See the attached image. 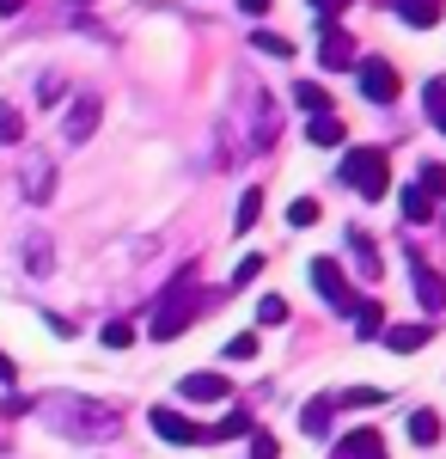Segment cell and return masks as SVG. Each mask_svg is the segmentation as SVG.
<instances>
[{
  "mask_svg": "<svg viewBox=\"0 0 446 459\" xmlns=\"http://www.w3.org/2000/svg\"><path fill=\"white\" fill-rule=\"evenodd\" d=\"M294 105L306 110V117H324V110H330V92L312 86V80H300V86H294Z\"/></svg>",
  "mask_w": 446,
  "mask_h": 459,
  "instance_id": "obj_20",
  "label": "cell"
},
{
  "mask_svg": "<svg viewBox=\"0 0 446 459\" xmlns=\"http://www.w3.org/2000/svg\"><path fill=\"white\" fill-rule=\"evenodd\" d=\"M422 99H428V117H434V129L446 135V80H428V92H422Z\"/></svg>",
  "mask_w": 446,
  "mask_h": 459,
  "instance_id": "obj_26",
  "label": "cell"
},
{
  "mask_svg": "<svg viewBox=\"0 0 446 459\" xmlns=\"http://www.w3.org/2000/svg\"><path fill=\"white\" fill-rule=\"evenodd\" d=\"M348 6H355V0H312V13H318L324 25H337V13H348Z\"/></svg>",
  "mask_w": 446,
  "mask_h": 459,
  "instance_id": "obj_36",
  "label": "cell"
},
{
  "mask_svg": "<svg viewBox=\"0 0 446 459\" xmlns=\"http://www.w3.org/2000/svg\"><path fill=\"white\" fill-rule=\"evenodd\" d=\"M251 429V411H227L220 423H214V441H233V435H244Z\"/></svg>",
  "mask_w": 446,
  "mask_h": 459,
  "instance_id": "obj_28",
  "label": "cell"
},
{
  "mask_svg": "<svg viewBox=\"0 0 446 459\" xmlns=\"http://www.w3.org/2000/svg\"><path fill=\"white\" fill-rule=\"evenodd\" d=\"M196 313H202V294H196V270H184V276H177V282L159 294V307H153V325H147V331H153L159 343H172L177 331H190V318H196Z\"/></svg>",
  "mask_w": 446,
  "mask_h": 459,
  "instance_id": "obj_1",
  "label": "cell"
},
{
  "mask_svg": "<svg viewBox=\"0 0 446 459\" xmlns=\"http://www.w3.org/2000/svg\"><path fill=\"white\" fill-rule=\"evenodd\" d=\"M257 270H263V257H239V270H233V288H251V282H257Z\"/></svg>",
  "mask_w": 446,
  "mask_h": 459,
  "instance_id": "obj_33",
  "label": "cell"
},
{
  "mask_svg": "<svg viewBox=\"0 0 446 459\" xmlns=\"http://www.w3.org/2000/svg\"><path fill=\"white\" fill-rule=\"evenodd\" d=\"M306 135H312L318 147H343V123L324 110V117H306Z\"/></svg>",
  "mask_w": 446,
  "mask_h": 459,
  "instance_id": "obj_18",
  "label": "cell"
},
{
  "mask_svg": "<svg viewBox=\"0 0 446 459\" xmlns=\"http://www.w3.org/2000/svg\"><path fill=\"white\" fill-rule=\"evenodd\" d=\"M391 6H398V19H404V25H416V31L441 25V13H446V0H391Z\"/></svg>",
  "mask_w": 446,
  "mask_h": 459,
  "instance_id": "obj_12",
  "label": "cell"
},
{
  "mask_svg": "<svg viewBox=\"0 0 446 459\" xmlns=\"http://www.w3.org/2000/svg\"><path fill=\"white\" fill-rule=\"evenodd\" d=\"M251 459H281V447H275V435H263V429H257V435H251Z\"/></svg>",
  "mask_w": 446,
  "mask_h": 459,
  "instance_id": "obj_35",
  "label": "cell"
},
{
  "mask_svg": "<svg viewBox=\"0 0 446 459\" xmlns=\"http://www.w3.org/2000/svg\"><path fill=\"white\" fill-rule=\"evenodd\" d=\"M177 392H184L190 404H220V398H233L227 374H184V380H177Z\"/></svg>",
  "mask_w": 446,
  "mask_h": 459,
  "instance_id": "obj_7",
  "label": "cell"
},
{
  "mask_svg": "<svg viewBox=\"0 0 446 459\" xmlns=\"http://www.w3.org/2000/svg\"><path fill=\"white\" fill-rule=\"evenodd\" d=\"M348 251H355V264H361V276H367V282H379V270H385V264H379V246H373V233H361V227H348Z\"/></svg>",
  "mask_w": 446,
  "mask_h": 459,
  "instance_id": "obj_14",
  "label": "cell"
},
{
  "mask_svg": "<svg viewBox=\"0 0 446 459\" xmlns=\"http://www.w3.org/2000/svg\"><path fill=\"white\" fill-rule=\"evenodd\" d=\"M361 92H367V99H373V105H391V99H398V92H404V86H398V68H391V62H361Z\"/></svg>",
  "mask_w": 446,
  "mask_h": 459,
  "instance_id": "obj_6",
  "label": "cell"
},
{
  "mask_svg": "<svg viewBox=\"0 0 446 459\" xmlns=\"http://www.w3.org/2000/svg\"><path fill=\"white\" fill-rule=\"evenodd\" d=\"M434 331L428 325H385V350H398V355H410V350H422Z\"/></svg>",
  "mask_w": 446,
  "mask_h": 459,
  "instance_id": "obj_15",
  "label": "cell"
},
{
  "mask_svg": "<svg viewBox=\"0 0 446 459\" xmlns=\"http://www.w3.org/2000/svg\"><path fill=\"white\" fill-rule=\"evenodd\" d=\"M25 270H31V276H49V239H31V246H25Z\"/></svg>",
  "mask_w": 446,
  "mask_h": 459,
  "instance_id": "obj_29",
  "label": "cell"
},
{
  "mask_svg": "<svg viewBox=\"0 0 446 459\" xmlns=\"http://www.w3.org/2000/svg\"><path fill=\"white\" fill-rule=\"evenodd\" d=\"M257 214H263V190L251 184V190L239 196V214H233V227H239V233H251V227H257Z\"/></svg>",
  "mask_w": 446,
  "mask_h": 459,
  "instance_id": "obj_21",
  "label": "cell"
},
{
  "mask_svg": "<svg viewBox=\"0 0 446 459\" xmlns=\"http://www.w3.org/2000/svg\"><path fill=\"white\" fill-rule=\"evenodd\" d=\"M355 331H361V343H367V337H385V307H379V300H361V307H355Z\"/></svg>",
  "mask_w": 446,
  "mask_h": 459,
  "instance_id": "obj_17",
  "label": "cell"
},
{
  "mask_svg": "<svg viewBox=\"0 0 446 459\" xmlns=\"http://www.w3.org/2000/svg\"><path fill=\"white\" fill-rule=\"evenodd\" d=\"M422 190L441 203V196H446V166H422Z\"/></svg>",
  "mask_w": 446,
  "mask_h": 459,
  "instance_id": "obj_32",
  "label": "cell"
},
{
  "mask_svg": "<svg viewBox=\"0 0 446 459\" xmlns=\"http://www.w3.org/2000/svg\"><path fill=\"white\" fill-rule=\"evenodd\" d=\"M343 184H348V190H361L367 203H373V196H385V184H391L385 153H379V147H355V153L343 160Z\"/></svg>",
  "mask_w": 446,
  "mask_h": 459,
  "instance_id": "obj_2",
  "label": "cell"
},
{
  "mask_svg": "<svg viewBox=\"0 0 446 459\" xmlns=\"http://www.w3.org/2000/svg\"><path fill=\"white\" fill-rule=\"evenodd\" d=\"M318 221V196H300L294 209H287V227H312Z\"/></svg>",
  "mask_w": 446,
  "mask_h": 459,
  "instance_id": "obj_31",
  "label": "cell"
},
{
  "mask_svg": "<svg viewBox=\"0 0 446 459\" xmlns=\"http://www.w3.org/2000/svg\"><path fill=\"white\" fill-rule=\"evenodd\" d=\"M99 337H104V350H129V343H135V325H129V318H110Z\"/></svg>",
  "mask_w": 446,
  "mask_h": 459,
  "instance_id": "obj_24",
  "label": "cell"
},
{
  "mask_svg": "<svg viewBox=\"0 0 446 459\" xmlns=\"http://www.w3.org/2000/svg\"><path fill=\"white\" fill-rule=\"evenodd\" d=\"M337 404H348V411H373V404H385V392L379 386H355V392H343Z\"/></svg>",
  "mask_w": 446,
  "mask_h": 459,
  "instance_id": "obj_27",
  "label": "cell"
},
{
  "mask_svg": "<svg viewBox=\"0 0 446 459\" xmlns=\"http://www.w3.org/2000/svg\"><path fill=\"white\" fill-rule=\"evenodd\" d=\"M410 282H416V300H422L428 313H441V307H446V282L422 264V257H410Z\"/></svg>",
  "mask_w": 446,
  "mask_h": 459,
  "instance_id": "obj_9",
  "label": "cell"
},
{
  "mask_svg": "<svg viewBox=\"0 0 446 459\" xmlns=\"http://www.w3.org/2000/svg\"><path fill=\"white\" fill-rule=\"evenodd\" d=\"M398 203H404V221H410V227H428V221H434V196H428L422 184H410Z\"/></svg>",
  "mask_w": 446,
  "mask_h": 459,
  "instance_id": "obj_16",
  "label": "cell"
},
{
  "mask_svg": "<svg viewBox=\"0 0 446 459\" xmlns=\"http://www.w3.org/2000/svg\"><path fill=\"white\" fill-rule=\"evenodd\" d=\"M73 6H86V0H73Z\"/></svg>",
  "mask_w": 446,
  "mask_h": 459,
  "instance_id": "obj_40",
  "label": "cell"
},
{
  "mask_svg": "<svg viewBox=\"0 0 446 459\" xmlns=\"http://www.w3.org/2000/svg\"><path fill=\"white\" fill-rule=\"evenodd\" d=\"M153 435L159 441H172V447H202V441H214V429H202V423H190L184 411H172V404H153Z\"/></svg>",
  "mask_w": 446,
  "mask_h": 459,
  "instance_id": "obj_5",
  "label": "cell"
},
{
  "mask_svg": "<svg viewBox=\"0 0 446 459\" xmlns=\"http://www.w3.org/2000/svg\"><path fill=\"white\" fill-rule=\"evenodd\" d=\"M306 282L324 294V307H330V313H348V318H355V307H361V300H355L348 276L337 270V257H312V264H306Z\"/></svg>",
  "mask_w": 446,
  "mask_h": 459,
  "instance_id": "obj_3",
  "label": "cell"
},
{
  "mask_svg": "<svg viewBox=\"0 0 446 459\" xmlns=\"http://www.w3.org/2000/svg\"><path fill=\"white\" fill-rule=\"evenodd\" d=\"M19 142H25V110L0 105V147H19Z\"/></svg>",
  "mask_w": 446,
  "mask_h": 459,
  "instance_id": "obj_22",
  "label": "cell"
},
{
  "mask_svg": "<svg viewBox=\"0 0 446 459\" xmlns=\"http://www.w3.org/2000/svg\"><path fill=\"white\" fill-rule=\"evenodd\" d=\"M251 355H257V337H251V331H244V337H233V343H227V361H251Z\"/></svg>",
  "mask_w": 446,
  "mask_h": 459,
  "instance_id": "obj_34",
  "label": "cell"
},
{
  "mask_svg": "<svg viewBox=\"0 0 446 459\" xmlns=\"http://www.w3.org/2000/svg\"><path fill=\"white\" fill-rule=\"evenodd\" d=\"M337 459H385V441H379V429H355L337 441Z\"/></svg>",
  "mask_w": 446,
  "mask_h": 459,
  "instance_id": "obj_11",
  "label": "cell"
},
{
  "mask_svg": "<svg viewBox=\"0 0 446 459\" xmlns=\"http://www.w3.org/2000/svg\"><path fill=\"white\" fill-rule=\"evenodd\" d=\"M330 423H337V398H312L306 411H300V429H306L312 441H324V435H330Z\"/></svg>",
  "mask_w": 446,
  "mask_h": 459,
  "instance_id": "obj_13",
  "label": "cell"
},
{
  "mask_svg": "<svg viewBox=\"0 0 446 459\" xmlns=\"http://www.w3.org/2000/svg\"><path fill=\"white\" fill-rule=\"evenodd\" d=\"M239 92H244V123H251V142L257 147H270L275 142V129H281V117H275V99L257 86V80H239Z\"/></svg>",
  "mask_w": 446,
  "mask_h": 459,
  "instance_id": "obj_4",
  "label": "cell"
},
{
  "mask_svg": "<svg viewBox=\"0 0 446 459\" xmlns=\"http://www.w3.org/2000/svg\"><path fill=\"white\" fill-rule=\"evenodd\" d=\"M257 318H263V325H287V300H281V294H263V300H257Z\"/></svg>",
  "mask_w": 446,
  "mask_h": 459,
  "instance_id": "obj_30",
  "label": "cell"
},
{
  "mask_svg": "<svg viewBox=\"0 0 446 459\" xmlns=\"http://www.w3.org/2000/svg\"><path fill=\"white\" fill-rule=\"evenodd\" d=\"M251 49H263V56H294V43H287L281 31H263V25L251 31Z\"/></svg>",
  "mask_w": 446,
  "mask_h": 459,
  "instance_id": "obj_25",
  "label": "cell"
},
{
  "mask_svg": "<svg viewBox=\"0 0 446 459\" xmlns=\"http://www.w3.org/2000/svg\"><path fill=\"white\" fill-rule=\"evenodd\" d=\"M99 99H73L68 105V123H62V135H68V142H86V135H92V129H99Z\"/></svg>",
  "mask_w": 446,
  "mask_h": 459,
  "instance_id": "obj_10",
  "label": "cell"
},
{
  "mask_svg": "<svg viewBox=\"0 0 446 459\" xmlns=\"http://www.w3.org/2000/svg\"><path fill=\"white\" fill-rule=\"evenodd\" d=\"M49 190H56V172H49V166H25V196H31V203H43Z\"/></svg>",
  "mask_w": 446,
  "mask_h": 459,
  "instance_id": "obj_23",
  "label": "cell"
},
{
  "mask_svg": "<svg viewBox=\"0 0 446 459\" xmlns=\"http://www.w3.org/2000/svg\"><path fill=\"white\" fill-rule=\"evenodd\" d=\"M318 62H324L330 74L355 68V37H348V31H337V25H324V43H318Z\"/></svg>",
  "mask_w": 446,
  "mask_h": 459,
  "instance_id": "obj_8",
  "label": "cell"
},
{
  "mask_svg": "<svg viewBox=\"0 0 446 459\" xmlns=\"http://www.w3.org/2000/svg\"><path fill=\"white\" fill-rule=\"evenodd\" d=\"M239 13H251V19H263V13H270V0H239Z\"/></svg>",
  "mask_w": 446,
  "mask_h": 459,
  "instance_id": "obj_38",
  "label": "cell"
},
{
  "mask_svg": "<svg viewBox=\"0 0 446 459\" xmlns=\"http://www.w3.org/2000/svg\"><path fill=\"white\" fill-rule=\"evenodd\" d=\"M410 441L416 447H434L441 441V417L434 411H410Z\"/></svg>",
  "mask_w": 446,
  "mask_h": 459,
  "instance_id": "obj_19",
  "label": "cell"
},
{
  "mask_svg": "<svg viewBox=\"0 0 446 459\" xmlns=\"http://www.w3.org/2000/svg\"><path fill=\"white\" fill-rule=\"evenodd\" d=\"M13 13H25V0H0V19H13Z\"/></svg>",
  "mask_w": 446,
  "mask_h": 459,
  "instance_id": "obj_39",
  "label": "cell"
},
{
  "mask_svg": "<svg viewBox=\"0 0 446 459\" xmlns=\"http://www.w3.org/2000/svg\"><path fill=\"white\" fill-rule=\"evenodd\" d=\"M13 380H19V368H13V355L0 350V386H13Z\"/></svg>",
  "mask_w": 446,
  "mask_h": 459,
  "instance_id": "obj_37",
  "label": "cell"
}]
</instances>
